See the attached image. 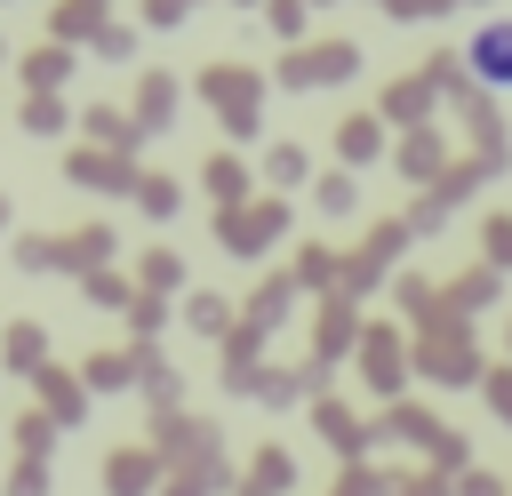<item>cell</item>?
Returning <instances> with one entry per match:
<instances>
[{"label":"cell","instance_id":"cell-1","mask_svg":"<svg viewBox=\"0 0 512 496\" xmlns=\"http://www.w3.org/2000/svg\"><path fill=\"white\" fill-rule=\"evenodd\" d=\"M464 64H472V80L512 88V24H480V32H472V48H464Z\"/></svg>","mask_w":512,"mask_h":496},{"label":"cell","instance_id":"cell-2","mask_svg":"<svg viewBox=\"0 0 512 496\" xmlns=\"http://www.w3.org/2000/svg\"><path fill=\"white\" fill-rule=\"evenodd\" d=\"M496 408H504V416H512V376H504V384H496Z\"/></svg>","mask_w":512,"mask_h":496}]
</instances>
